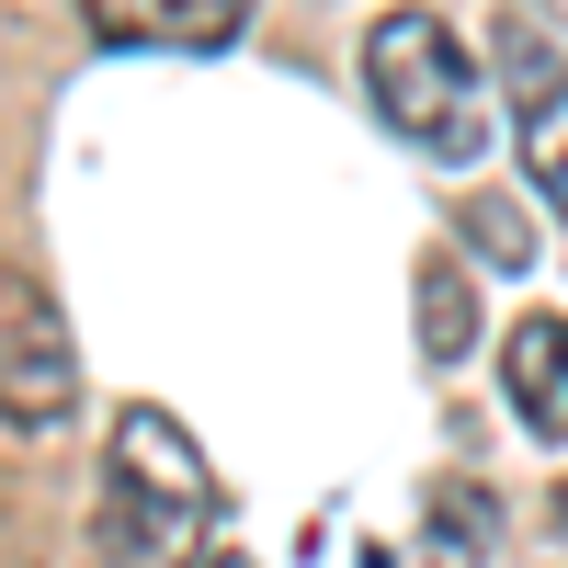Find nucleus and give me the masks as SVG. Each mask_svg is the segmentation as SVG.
<instances>
[{
	"mask_svg": "<svg viewBox=\"0 0 568 568\" xmlns=\"http://www.w3.org/2000/svg\"><path fill=\"white\" fill-rule=\"evenodd\" d=\"M364 103L420 160L466 171L489 149V80H478V58H466V34L444 12H420V0H398V12L364 23Z\"/></svg>",
	"mask_w": 568,
	"mask_h": 568,
	"instance_id": "obj_1",
	"label": "nucleus"
},
{
	"mask_svg": "<svg viewBox=\"0 0 568 568\" xmlns=\"http://www.w3.org/2000/svg\"><path fill=\"white\" fill-rule=\"evenodd\" d=\"M216 478H205V444L182 433L171 409H114V466H103V546L114 568H182V546L205 535Z\"/></svg>",
	"mask_w": 568,
	"mask_h": 568,
	"instance_id": "obj_2",
	"label": "nucleus"
},
{
	"mask_svg": "<svg viewBox=\"0 0 568 568\" xmlns=\"http://www.w3.org/2000/svg\"><path fill=\"white\" fill-rule=\"evenodd\" d=\"M69 409H80V342H69L58 296L23 262H0V420L12 433H58Z\"/></svg>",
	"mask_w": 568,
	"mask_h": 568,
	"instance_id": "obj_3",
	"label": "nucleus"
},
{
	"mask_svg": "<svg viewBox=\"0 0 568 568\" xmlns=\"http://www.w3.org/2000/svg\"><path fill=\"white\" fill-rule=\"evenodd\" d=\"M489 69H500V114H511V149H524L535 205L568 227V58H557V34H535L511 12L500 45H489Z\"/></svg>",
	"mask_w": 568,
	"mask_h": 568,
	"instance_id": "obj_4",
	"label": "nucleus"
},
{
	"mask_svg": "<svg viewBox=\"0 0 568 568\" xmlns=\"http://www.w3.org/2000/svg\"><path fill=\"white\" fill-rule=\"evenodd\" d=\"M91 45H171V58H216L251 34V0H80Z\"/></svg>",
	"mask_w": 568,
	"mask_h": 568,
	"instance_id": "obj_5",
	"label": "nucleus"
},
{
	"mask_svg": "<svg viewBox=\"0 0 568 568\" xmlns=\"http://www.w3.org/2000/svg\"><path fill=\"white\" fill-rule=\"evenodd\" d=\"M500 398L535 444H568V318H511L500 329Z\"/></svg>",
	"mask_w": 568,
	"mask_h": 568,
	"instance_id": "obj_6",
	"label": "nucleus"
},
{
	"mask_svg": "<svg viewBox=\"0 0 568 568\" xmlns=\"http://www.w3.org/2000/svg\"><path fill=\"white\" fill-rule=\"evenodd\" d=\"M489 535H500L489 489H433V511H420V568H489Z\"/></svg>",
	"mask_w": 568,
	"mask_h": 568,
	"instance_id": "obj_7",
	"label": "nucleus"
},
{
	"mask_svg": "<svg viewBox=\"0 0 568 568\" xmlns=\"http://www.w3.org/2000/svg\"><path fill=\"white\" fill-rule=\"evenodd\" d=\"M466 318H478V307H466V273L455 262H420V353H466Z\"/></svg>",
	"mask_w": 568,
	"mask_h": 568,
	"instance_id": "obj_8",
	"label": "nucleus"
},
{
	"mask_svg": "<svg viewBox=\"0 0 568 568\" xmlns=\"http://www.w3.org/2000/svg\"><path fill=\"white\" fill-rule=\"evenodd\" d=\"M194 568H251V557H240V546H205V557H194Z\"/></svg>",
	"mask_w": 568,
	"mask_h": 568,
	"instance_id": "obj_9",
	"label": "nucleus"
}]
</instances>
